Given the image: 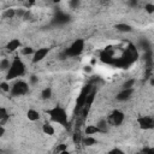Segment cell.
Here are the masks:
<instances>
[{"mask_svg":"<svg viewBox=\"0 0 154 154\" xmlns=\"http://www.w3.org/2000/svg\"><path fill=\"white\" fill-rule=\"evenodd\" d=\"M24 73H25V64L23 63L22 59L16 57L11 60V65H10V69L6 71L5 79L12 81V79H16L18 77H22Z\"/></svg>","mask_w":154,"mask_h":154,"instance_id":"cell-1","label":"cell"},{"mask_svg":"<svg viewBox=\"0 0 154 154\" xmlns=\"http://www.w3.org/2000/svg\"><path fill=\"white\" fill-rule=\"evenodd\" d=\"M47 114L49 116V119L54 123L60 124L61 126H66L69 124V117H67V112L64 107L60 106H54L53 108L47 111Z\"/></svg>","mask_w":154,"mask_h":154,"instance_id":"cell-2","label":"cell"},{"mask_svg":"<svg viewBox=\"0 0 154 154\" xmlns=\"http://www.w3.org/2000/svg\"><path fill=\"white\" fill-rule=\"evenodd\" d=\"M84 45H85V42L83 38H77L71 43V46L69 48L65 49L64 53L66 57H77L84 51Z\"/></svg>","mask_w":154,"mask_h":154,"instance_id":"cell-3","label":"cell"},{"mask_svg":"<svg viewBox=\"0 0 154 154\" xmlns=\"http://www.w3.org/2000/svg\"><path fill=\"white\" fill-rule=\"evenodd\" d=\"M28 91H29V84L22 79L16 81L14 84L11 85V89H10V93L13 96H22V95H25Z\"/></svg>","mask_w":154,"mask_h":154,"instance_id":"cell-4","label":"cell"},{"mask_svg":"<svg viewBox=\"0 0 154 154\" xmlns=\"http://www.w3.org/2000/svg\"><path fill=\"white\" fill-rule=\"evenodd\" d=\"M124 119H125L124 113H123L122 111H119V109H116V111H113V112L109 114V117H108V119H107V123L111 124L112 126H119V125L123 124Z\"/></svg>","mask_w":154,"mask_h":154,"instance_id":"cell-5","label":"cell"},{"mask_svg":"<svg viewBox=\"0 0 154 154\" xmlns=\"http://www.w3.org/2000/svg\"><path fill=\"white\" fill-rule=\"evenodd\" d=\"M91 89H93V85H91V84H88V85L83 87V89L81 90L79 95L77 96V101H76V105H77V108H78V109H81V108L84 106V102H85V97H87L88 93H89Z\"/></svg>","mask_w":154,"mask_h":154,"instance_id":"cell-6","label":"cell"},{"mask_svg":"<svg viewBox=\"0 0 154 154\" xmlns=\"http://www.w3.org/2000/svg\"><path fill=\"white\" fill-rule=\"evenodd\" d=\"M137 123H138L140 128L143 130H150L154 126V119L149 116H142V117L137 118Z\"/></svg>","mask_w":154,"mask_h":154,"instance_id":"cell-7","label":"cell"},{"mask_svg":"<svg viewBox=\"0 0 154 154\" xmlns=\"http://www.w3.org/2000/svg\"><path fill=\"white\" fill-rule=\"evenodd\" d=\"M48 53H49V48H47V47L38 48V49H36V51L34 52L31 61H32L34 64H37V63L42 61V60H43V59H45V58L48 55Z\"/></svg>","mask_w":154,"mask_h":154,"instance_id":"cell-8","label":"cell"},{"mask_svg":"<svg viewBox=\"0 0 154 154\" xmlns=\"http://www.w3.org/2000/svg\"><path fill=\"white\" fill-rule=\"evenodd\" d=\"M134 93H135V88L122 89V90L117 94L116 99H117L118 101H128V100H130V99H131V96H132V94H134Z\"/></svg>","mask_w":154,"mask_h":154,"instance_id":"cell-9","label":"cell"},{"mask_svg":"<svg viewBox=\"0 0 154 154\" xmlns=\"http://www.w3.org/2000/svg\"><path fill=\"white\" fill-rule=\"evenodd\" d=\"M20 46H22V43H20V41H19L18 38H12V40H10V41L6 43V51H7V52H14V51H17Z\"/></svg>","mask_w":154,"mask_h":154,"instance_id":"cell-10","label":"cell"},{"mask_svg":"<svg viewBox=\"0 0 154 154\" xmlns=\"http://www.w3.org/2000/svg\"><path fill=\"white\" fill-rule=\"evenodd\" d=\"M114 29L119 32H124V34H128V32H131L132 31V26L126 24V23H118L114 25Z\"/></svg>","mask_w":154,"mask_h":154,"instance_id":"cell-11","label":"cell"},{"mask_svg":"<svg viewBox=\"0 0 154 154\" xmlns=\"http://www.w3.org/2000/svg\"><path fill=\"white\" fill-rule=\"evenodd\" d=\"M26 117H28V119L30 122H36V120H38L41 118V114H40L38 111H36L34 108H29L28 112H26Z\"/></svg>","mask_w":154,"mask_h":154,"instance_id":"cell-12","label":"cell"},{"mask_svg":"<svg viewBox=\"0 0 154 154\" xmlns=\"http://www.w3.org/2000/svg\"><path fill=\"white\" fill-rule=\"evenodd\" d=\"M84 134L93 136V135H95V134H102V132H101V130H100L96 125H87L85 129H84Z\"/></svg>","mask_w":154,"mask_h":154,"instance_id":"cell-13","label":"cell"},{"mask_svg":"<svg viewBox=\"0 0 154 154\" xmlns=\"http://www.w3.org/2000/svg\"><path fill=\"white\" fill-rule=\"evenodd\" d=\"M42 132H43L45 135L53 136V135H54V132H55V129L53 128V125H52V124H49V123H45V124L42 125Z\"/></svg>","mask_w":154,"mask_h":154,"instance_id":"cell-14","label":"cell"},{"mask_svg":"<svg viewBox=\"0 0 154 154\" xmlns=\"http://www.w3.org/2000/svg\"><path fill=\"white\" fill-rule=\"evenodd\" d=\"M11 65V60L7 58H2L0 59V72H6L10 69Z\"/></svg>","mask_w":154,"mask_h":154,"instance_id":"cell-15","label":"cell"},{"mask_svg":"<svg viewBox=\"0 0 154 154\" xmlns=\"http://www.w3.org/2000/svg\"><path fill=\"white\" fill-rule=\"evenodd\" d=\"M82 143L85 144V146H94V144L97 143V141H96L95 137H93V136H90V135H87V137L82 138Z\"/></svg>","mask_w":154,"mask_h":154,"instance_id":"cell-16","label":"cell"},{"mask_svg":"<svg viewBox=\"0 0 154 154\" xmlns=\"http://www.w3.org/2000/svg\"><path fill=\"white\" fill-rule=\"evenodd\" d=\"M2 17L6 19H12L16 17V8H7L2 12Z\"/></svg>","mask_w":154,"mask_h":154,"instance_id":"cell-17","label":"cell"},{"mask_svg":"<svg viewBox=\"0 0 154 154\" xmlns=\"http://www.w3.org/2000/svg\"><path fill=\"white\" fill-rule=\"evenodd\" d=\"M51 96H52V88L51 87L43 88L42 91H41V99L42 100H48V99H51Z\"/></svg>","mask_w":154,"mask_h":154,"instance_id":"cell-18","label":"cell"},{"mask_svg":"<svg viewBox=\"0 0 154 154\" xmlns=\"http://www.w3.org/2000/svg\"><path fill=\"white\" fill-rule=\"evenodd\" d=\"M95 125L101 130V132H102V134H103V132H106V131H107V129H108V123H107V120H106V119H100Z\"/></svg>","mask_w":154,"mask_h":154,"instance_id":"cell-19","label":"cell"},{"mask_svg":"<svg viewBox=\"0 0 154 154\" xmlns=\"http://www.w3.org/2000/svg\"><path fill=\"white\" fill-rule=\"evenodd\" d=\"M7 118H8V114H7L6 108L0 107V124L2 125V124H4V123L7 120Z\"/></svg>","mask_w":154,"mask_h":154,"instance_id":"cell-20","label":"cell"},{"mask_svg":"<svg viewBox=\"0 0 154 154\" xmlns=\"http://www.w3.org/2000/svg\"><path fill=\"white\" fill-rule=\"evenodd\" d=\"M135 83H136L135 78H130V79H128V81H125V82L123 83V89H128V88H134V87H135Z\"/></svg>","mask_w":154,"mask_h":154,"instance_id":"cell-21","label":"cell"},{"mask_svg":"<svg viewBox=\"0 0 154 154\" xmlns=\"http://www.w3.org/2000/svg\"><path fill=\"white\" fill-rule=\"evenodd\" d=\"M81 6V0H69V7L71 10H77Z\"/></svg>","mask_w":154,"mask_h":154,"instance_id":"cell-22","label":"cell"},{"mask_svg":"<svg viewBox=\"0 0 154 154\" xmlns=\"http://www.w3.org/2000/svg\"><path fill=\"white\" fill-rule=\"evenodd\" d=\"M57 153H63V154H65L66 153V150H67V144H65V143H61V144H58L57 147H55V149H54Z\"/></svg>","mask_w":154,"mask_h":154,"instance_id":"cell-23","label":"cell"},{"mask_svg":"<svg viewBox=\"0 0 154 154\" xmlns=\"http://www.w3.org/2000/svg\"><path fill=\"white\" fill-rule=\"evenodd\" d=\"M0 89L2 90V91H5V93H8L10 91V89H11V85H10V83H8V81H4V82H1L0 83Z\"/></svg>","mask_w":154,"mask_h":154,"instance_id":"cell-24","label":"cell"},{"mask_svg":"<svg viewBox=\"0 0 154 154\" xmlns=\"http://www.w3.org/2000/svg\"><path fill=\"white\" fill-rule=\"evenodd\" d=\"M144 10H146L147 13L153 14V13H154V4H153V2H147V4L144 5Z\"/></svg>","mask_w":154,"mask_h":154,"instance_id":"cell-25","label":"cell"},{"mask_svg":"<svg viewBox=\"0 0 154 154\" xmlns=\"http://www.w3.org/2000/svg\"><path fill=\"white\" fill-rule=\"evenodd\" d=\"M35 52V49L32 47H24L22 48V54L23 55H32Z\"/></svg>","mask_w":154,"mask_h":154,"instance_id":"cell-26","label":"cell"},{"mask_svg":"<svg viewBox=\"0 0 154 154\" xmlns=\"http://www.w3.org/2000/svg\"><path fill=\"white\" fill-rule=\"evenodd\" d=\"M72 142L75 143V144H79V143H82V136H81V134H73V136H72Z\"/></svg>","mask_w":154,"mask_h":154,"instance_id":"cell-27","label":"cell"},{"mask_svg":"<svg viewBox=\"0 0 154 154\" xmlns=\"http://www.w3.org/2000/svg\"><path fill=\"white\" fill-rule=\"evenodd\" d=\"M26 11H28V10H25V8H16V17L23 18V17L25 16Z\"/></svg>","mask_w":154,"mask_h":154,"instance_id":"cell-28","label":"cell"},{"mask_svg":"<svg viewBox=\"0 0 154 154\" xmlns=\"http://www.w3.org/2000/svg\"><path fill=\"white\" fill-rule=\"evenodd\" d=\"M29 82H30V84H36L38 82V77L37 76H30Z\"/></svg>","mask_w":154,"mask_h":154,"instance_id":"cell-29","label":"cell"},{"mask_svg":"<svg viewBox=\"0 0 154 154\" xmlns=\"http://www.w3.org/2000/svg\"><path fill=\"white\" fill-rule=\"evenodd\" d=\"M137 2H138V0H129L128 5H129V6H131V7H135V6L137 5Z\"/></svg>","mask_w":154,"mask_h":154,"instance_id":"cell-30","label":"cell"},{"mask_svg":"<svg viewBox=\"0 0 154 154\" xmlns=\"http://www.w3.org/2000/svg\"><path fill=\"white\" fill-rule=\"evenodd\" d=\"M84 72H87V73H90L91 71H93V67L90 66V65H87V66H84Z\"/></svg>","mask_w":154,"mask_h":154,"instance_id":"cell-31","label":"cell"},{"mask_svg":"<svg viewBox=\"0 0 154 154\" xmlns=\"http://www.w3.org/2000/svg\"><path fill=\"white\" fill-rule=\"evenodd\" d=\"M35 0H28V2H26V6L28 7H30V6H32V5H35Z\"/></svg>","mask_w":154,"mask_h":154,"instance_id":"cell-32","label":"cell"},{"mask_svg":"<svg viewBox=\"0 0 154 154\" xmlns=\"http://www.w3.org/2000/svg\"><path fill=\"white\" fill-rule=\"evenodd\" d=\"M4 134H5V128L0 124V137H2V136H4Z\"/></svg>","mask_w":154,"mask_h":154,"instance_id":"cell-33","label":"cell"},{"mask_svg":"<svg viewBox=\"0 0 154 154\" xmlns=\"http://www.w3.org/2000/svg\"><path fill=\"white\" fill-rule=\"evenodd\" d=\"M109 153H123V150H120V149H118V148H114V149H112Z\"/></svg>","mask_w":154,"mask_h":154,"instance_id":"cell-34","label":"cell"},{"mask_svg":"<svg viewBox=\"0 0 154 154\" xmlns=\"http://www.w3.org/2000/svg\"><path fill=\"white\" fill-rule=\"evenodd\" d=\"M63 0H52V2L53 4H59V2H61Z\"/></svg>","mask_w":154,"mask_h":154,"instance_id":"cell-35","label":"cell"},{"mask_svg":"<svg viewBox=\"0 0 154 154\" xmlns=\"http://www.w3.org/2000/svg\"><path fill=\"white\" fill-rule=\"evenodd\" d=\"M111 0H102V2H109Z\"/></svg>","mask_w":154,"mask_h":154,"instance_id":"cell-36","label":"cell"},{"mask_svg":"<svg viewBox=\"0 0 154 154\" xmlns=\"http://www.w3.org/2000/svg\"><path fill=\"white\" fill-rule=\"evenodd\" d=\"M18 1H24V0H18Z\"/></svg>","mask_w":154,"mask_h":154,"instance_id":"cell-37","label":"cell"}]
</instances>
